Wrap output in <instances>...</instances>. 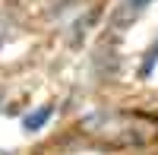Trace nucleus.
<instances>
[{
	"label": "nucleus",
	"instance_id": "nucleus-1",
	"mask_svg": "<svg viewBox=\"0 0 158 155\" xmlns=\"http://www.w3.org/2000/svg\"><path fill=\"white\" fill-rule=\"evenodd\" d=\"M152 0H130V10H142V6H149Z\"/></svg>",
	"mask_w": 158,
	"mask_h": 155
}]
</instances>
